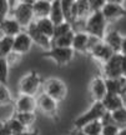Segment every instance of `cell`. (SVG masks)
<instances>
[{
  "label": "cell",
  "instance_id": "obj_1",
  "mask_svg": "<svg viewBox=\"0 0 126 135\" xmlns=\"http://www.w3.org/2000/svg\"><path fill=\"white\" fill-rule=\"evenodd\" d=\"M85 26H84V31L89 34L92 38H96L99 40H104L105 34L107 31V23L101 11H95L91 13L90 16L85 21Z\"/></svg>",
  "mask_w": 126,
  "mask_h": 135
},
{
  "label": "cell",
  "instance_id": "obj_2",
  "mask_svg": "<svg viewBox=\"0 0 126 135\" xmlns=\"http://www.w3.org/2000/svg\"><path fill=\"white\" fill-rule=\"evenodd\" d=\"M105 114H106V110H105L101 101H94L89 110L83 113L81 115H79L74 120V128H75V130H80L81 128L87 125L89 123L101 120Z\"/></svg>",
  "mask_w": 126,
  "mask_h": 135
},
{
  "label": "cell",
  "instance_id": "obj_3",
  "mask_svg": "<svg viewBox=\"0 0 126 135\" xmlns=\"http://www.w3.org/2000/svg\"><path fill=\"white\" fill-rule=\"evenodd\" d=\"M43 79L36 71L31 70L28 74L20 79L19 83V93L20 95H28V97H34L38 94L39 89L43 86Z\"/></svg>",
  "mask_w": 126,
  "mask_h": 135
},
{
  "label": "cell",
  "instance_id": "obj_4",
  "mask_svg": "<svg viewBox=\"0 0 126 135\" xmlns=\"http://www.w3.org/2000/svg\"><path fill=\"white\" fill-rule=\"evenodd\" d=\"M33 3H34V0L19 1L18 8L11 14V16L19 23V25L23 28V30H26L30 26V24H33L35 21L34 14H33Z\"/></svg>",
  "mask_w": 126,
  "mask_h": 135
},
{
  "label": "cell",
  "instance_id": "obj_5",
  "mask_svg": "<svg viewBox=\"0 0 126 135\" xmlns=\"http://www.w3.org/2000/svg\"><path fill=\"white\" fill-rule=\"evenodd\" d=\"M43 89L46 95L53 98L54 100H56L58 103L63 101L68 95L66 84L59 78H48L46 80H44Z\"/></svg>",
  "mask_w": 126,
  "mask_h": 135
},
{
  "label": "cell",
  "instance_id": "obj_6",
  "mask_svg": "<svg viewBox=\"0 0 126 135\" xmlns=\"http://www.w3.org/2000/svg\"><path fill=\"white\" fill-rule=\"evenodd\" d=\"M104 18L107 24L115 23L121 18L126 16V6L125 1L120 0H106V4L101 10Z\"/></svg>",
  "mask_w": 126,
  "mask_h": 135
},
{
  "label": "cell",
  "instance_id": "obj_7",
  "mask_svg": "<svg viewBox=\"0 0 126 135\" xmlns=\"http://www.w3.org/2000/svg\"><path fill=\"white\" fill-rule=\"evenodd\" d=\"M74 54L75 51L73 50V48H54L51 46L50 50L44 53L43 58L50 59L59 68H64L71 63V60L74 59Z\"/></svg>",
  "mask_w": 126,
  "mask_h": 135
},
{
  "label": "cell",
  "instance_id": "obj_8",
  "mask_svg": "<svg viewBox=\"0 0 126 135\" xmlns=\"http://www.w3.org/2000/svg\"><path fill=\"white\" fill-rule=\"evenodd\" d=\"M122 61H124V55L120 53L114 54L106 63L101 65L102 66V78L104 79H117L122 78Z\"/></svg>",
  "mask_w": 126,
  "mask_h": 135
},
{
  "label": "cell",
  "instance_id": "obj_9",
  "mask_svg": "<svg viewBox=\"0 0 126 135\" xmlns=\"http://www.w3.org/2000/svg\"><path fill=\"white\" fill-rule=\"evenodd\" d=\"M36 106L43 114L51 118L53 120H59V103L45 93L40 94L36 98Z\"/></svg>",
  "mask_w": 126,
  "mask_h": 135
},
{
  "label": "cell",
  "instance_id": "obj_10",
  "mask_svg": "<svg viewBox=\"0 0 126 135\" xmlns=\"http://www.w3.org/2000/svg\"><path fill=\"white\" fill-rule=\"evenodd\" d=\"M114 54H116V53H114V50H112L109 45H106L104 41H99V43L89 51L87 55L91 59H94L95 61H97V63H100L101 65H104Z\"/></svg>",
  "mask_w": 126,
  "mask_h": 135
},
{
  "label": "cell",
  "instance_id": "obj_11",
  "mask_svg": "<svg viewBox=\"0 0 126 135\" xmlns=\"http://www.w3.org/2000/svg\"><path fill=\"white\" fill-rule=\"evenodd\" d=\"M25 31H26L28 35L30 36L33 44H36L38 46H40V48L44 50V53L51 49V39H49L48 36H45L43 33H40L39 29H38L36 25H35V21L33 24H30V26L25 30Z\"/></svg>",
  "mask_w": 126,
  "mask_h": 135
},
{
  "label": "cell",
  "instance_id": "obj_12",
  "mask_svg": "<svg viewBox=\"0 0 126 135\" xmlns=\"http://www.w3.org/2000/svg\"><path fill=\"white\" fill-rule=\"evenodd\" d=\"M90 43H91V36L89 34H86L85 31H75L73 50L75 53L87 55L90 50Z\"/></svg>",
  "mask_w": 126,
  "mask_h": 135
},
{
  "label": "cell",
  "instance_id": "obj_13",
  "mask_svg": "<svg viewBox=\"0 0 126 135\" xmlns=\"http://www.w3.org/2000/svg\"><path fill=\"white\" fill-rule=\"evenodd\" d=\"M31 46H33V41H31L30 36L25 30L14 38V45H13V51L14 53L20 54V55L24 56L25 54H28L30 51Z\"/></svg>",
  "mask_w": 126,
  "mask_h": 135
},
{
  "label": "cell",
  "instance_id": "obj_14",
  "mask_svg": "<svg viewBox=\"0 0 126 135\" xmlns=\"http://www.w3.org/2000/svg\"><path fill=\"white\" fill-rule=\"evenodd\" d=\"M36 98L20 95L14 101V113H35L36 110Z\"/></svg>",
  "mask_w": 126,
  "mask_h": 135
},
{
  "label": "cell",
  "instance_id": "obj_15",
  "mask_svg": "<svg viewBox=\"0 0 126 135\" xmlns=\"http://www.w3.org/2000/svg\"><path fill=\"white\" fill-rule=\"evenodd\" d=\"M90 94L92 95L94 101H101L106 97V85H105V79L102 76H94L90 81Z\"/></svg>",
  "mask_w": 126,
  "mask_h": 135
},
{
  "label": "cell",
  "instance_id": "obj_16",
  "mask_svg": "<svg viewBox=\"0 0 126 135\" xmlns=\"http://www.w3.org/2000/svg\"><path fill=\"white\" fill-rule=\"evenodd\" d=\"M21 31H24L23 28L19 25V23L11 16L6 18L0 23V34L1 36H9V38H15L16 35H19Z\"/></svg>",
  "mask_w": 126,
  "mask_h": 135
},
{
  "label": "cell",
  "instance_id": "obj_17",
  "mask_svg": "<svg viewBox=\"0 0 126 135\" xmlns=\"http://www.w3.org/2000/svg\"><path fill=\"white\" fill-rule=\"evenodd\" d=\"M64 19L66 23L74 25L78 23V11H76V0H61Z\"/></svg>",
  "mask_w": 126,
  "mask_h": 135
},
{
  "label": "cell",
  "instance_id": "obj_18",
  "mask_svg": "<svg viewBox=\"0 0 126 135\" xmlns=\"http://www.w3.org/2000/svg\"><path fill=\"white\" fill-rule=\"evenodd\" d=\"M122 39L124 36L121 35V33L116 29H110L107 30L105 34V38H104V43L109 45L110 48L114 50V53H120V49H121V44H122Z\"/></svg>",
  "mask_w": 126,
  "mask_h": 135
},
{
  "label": "cell",
  "instance_id": "obj_19",
  "mask_svg": "<svg viewBox=\"0 0 126 135\" xmlns=\"http://www.w3.org/2000/svg\"><path fill=\"white\" fill-rule=\"evenodd\" d=\"M101 103L107 113H114V111L126 106L121 95H115V94H106V97L102 99Z\"/></svg>",
  "mask_w": 126,
  "mask_h": 135
},
{
  "label": "cell",
  "instance_id": "obj_20",
  "mask_svg": "<svg viewBox=\"0 0 126 135\" xmlns=\"http://www.w3.org/2000/svg\"><path fill=\"white\" fill-rule=\"evenodd\" d=\"M50 10H51V1H49V0H34V3H33L34 20L49 18Z\"/></svg>",
  "mask_w": 126,
  "mask_h": 135
},
{
  "label": "cell",
  "instance_id": "obj_21",
  "mask_svg": "<svg viewBox=\"0 0 126 135\" xmlns=\"http://www.w3.org/2000/svg\"><path fill=\"white\" fill-rule=\"evenodd\" d=\"M105 85H106L107 94H115V95H121L122 90L126 85V78H117V79H105Z\"/></svg>",
  "mask_w": 126,
  "mask_h": 135
},
{
  "label": "cell",
  "instance_id": "obj_22",
  "mask_svg": "<svg viewBox=\"0 0 126 135\" xmlns=\"http://www.w3.org/2000/svg\"><path fill=\"white\" fill-rule=\"evenodd\" d=\"M49 19L53 21V24L55 26L65 23L63 9H61V0H53L51 1V10H50Z\"/></svg>",
  "mask_w": 126,
  "mask_h": 135
},
{
  "label": "cell",
  "instance_id": "obj_23",
  "mask_svg": "<svg viewBox=\"0 0 126 135\" xmlns=\"http://www.w3.org/2000/svg\"><path fill=\"white\" fill-rule=\"evenodd\" d=\"M35 25H36V28L39 29L40 33H43L44 35H45V36H48L49 39H53L54 30H55V25L53 24V21L49 19V18L35 20Z\"/></svg>",
  "mask_w": 126,
  "mask_h": 135
},
{
  "label": "cell",
  "instance_id": "obj_24",
  "mask_svg": "<svg viewBox=\"0 0 126 135\" xmlns=\"http://www.w3.org/2000/svg\"><path fill=\"white\" fill-rule=\"evenodd\" d=\"M76 11H78V23L86 21V19L91 14L89 0H76Z\"/></svg>",
  "mask_w": 126,
  "mask_h": 135
},
{
  "label": "cell",
  "instance_id": "obj_25",
  "mask_svg": "<svg viewBox=\"0 0 126 135\" xmlns=\"http://www.w3.org/2000/svg\"><path fill=\"white\" fill-rule=\"evenodd\" d=\"M74 36H75V30L65 34L60 38L51 40V46H54V48H73Z\"/></svg>",
  "mask_w": 126,
  "mask_h": 135
},
{
  "label": "cell",
  "instance_id": "obj_26",
  "mask_svg": "<svg viewBox=\"0 0 126 135\" xmlns=\"http://www.w3.org/2000/svg\"><path fill=\"white\" fill-rule=\"evenodd\" d=\"M13 45H14V38L1 36L0 38V58H8L13 53Z\"/></svg>",
  "mask_w": 126,
  "mask_h": 135
},
{
  "label": "cell",
  "instance_id": "obj_27",
  "mask_svg": "<svg viewBox=\"0 0 126 135\" xmlns=\"http://www.w3.org/2000/svg\"><path fill=\"white\" fill-rule=\"evenodd\" d=\"M102 128H104V125H102L101 120H97V121L89 123L87 125L81 128L80 131H81L84 135H101Z\"/></svg>",
  "mask_w": 126,
  "mask_h": 135
},
{
  "label": "cell",
  "instance_id": "obj_28",
  "mask_svg": "<svg viewBox=\"0 0 126 135\" xmlns=\"http://www.w3.org/2000/svg\"><path fill=\"white\" fill-rule=\"evenodd\" d=\"M4 121H5V124H6V126H8V129L10 130V133H11V135H18L20 133H24L25 130H28L14 115L11 116L10 119L4 120Z\"/></svg>",
  "mask_w": 126,
  "mask_h": 135
},
{
  "label": "cell",
  "instance_id": "obj_29",
  "mask_svg": "<svg viewBox=\"0 0 126 135\" xmlns=\"http://www.w3.org/2000/svg\"><path fill=\"white\" fill-rule=\"evenodd\" d=\"M14 116L28 129L36 121L35 113H14Z\"/></svg>",
  "mask_w": 126,
  "mask_h": 135
},
{
  "label": "cell",
  "instance_id": "obj_30",
  "mask_svg": "<svg viewBox=\"0 0 126 135\" xmlns=\"http://www.w3.org/2000/svg\"><path fill=\"white\" fill-rule=\"evenodd\" d=\"M14 104V99L10 93L8 85H1L0 84V106H6Z\"/></svg>",
  "mask_w": 126,
  "mask_h": 135
},
{
  "label": "cell",
  "instance_id": "obj_31",
  "mask_svg": "<svg viewBox=\"0 0 126 135\" xmlns=\"http://www.w3.org/2000/svg\"><path fill=\"white\" fill-rule=\"evenodd\" d=\"M110 114H111L112 123L115 125L126 126V106H124V108H121V109H119L116 111H114V113H110Z\"/></svg>",
  "mask_w": 126,
  "mask_h": 135
},
{
  "label": "cell",
  "instance_id": "obj_32",
  "mask_svg": "<svg viewBox=\"0 0 126 135\" xmlns=\"http://www.w3.org/2000/svg\"><path fill=\"white\" fill-rule=\"evenodd\" d=\"M9 64L8 60L4 58H0V84L1 85H8V79H9Z\"/></svg>",
  "mask_w": 126,
  "mask_h": 135
},
{
  "label": "cell",
  "instance_id": "obj_33",
  "mask_svg": "<svg viewBox=\"0 0 126 135\" xmlns=\"http://www.w3.org/2000/svg\"><path fill=\"white\" fill-rule=\"evenodd\" d=\"M73 30H74V26L71 24L66 23V21L60 25H56V26H55V30H54V36L51 40H54V39H56V38H60V36H63V35L70 33V31H73Z\"/></svg>",
  "mask_w": 126,
  "mask_h": 135
},
{
  "label": "cell",
  "instance_id": "obj_34",
  "mask_svg": "<svg viewBox=\"0 0 126 135\" xmlns=\"http://www.w3.org/2000/svg\"><path fill=\"white\" fill-rule=\"evenodd\" d=\"M10 8H9V0H0V23L9 18Z\"/></svg>",
  "mask_w": 126,
  "mask_h": 135
},
{
  "label": "cell",
  "instance_id": "obj_35",
  "mask_svg": "<svg viewBox=\"0 0 126 135\" xmlns=\"http://www.w3.org/2000/svg\"><path fill=\"white\" fill-rule=\"evenodd\" d=\"M119 131H120V126L115 125V124H107L102 128L101 135H117Z\"/></svg>",
  "mask_w": 126,
  "mask_h": 135
},
{
  "label": "cell",
  "instance_id": "obj_36",
  "mask_svg": "<svg viewBox=\"0 0 126 135\" xmlns=\"http://www.w3.org/2000/svg\"><path fill=\"white\" fill-rule=\"evenodd\" d=\"M89 4H90V9L91 13L95 11H101L102 8L106 4V0H89Z\"/></svg>",
  "mask_w": 126,
  "mask_h": 135
},
{
  "label": "cell",
  "instance_id": "obj_37",
  "mask_svg": "<svg viewBox=\"0 0 126 135\" xmlns=\"http://www.w3.org/2000/svg\"><path fill=\"white\" fill-rule=\"evenodd\" d=\"M21 59H23V55L16 54V53H14V51H13V53H11L9 56L6 58V60H8L9 66H16V65H19V64H20Z\"/></svg>",
  "mask_w": 126,
  "mask_h": 135
},
{
  "label": "cell",
  "instance_id": "obj_38",
  "mask_svg": "<svg viewBox=\"0 0 126 135\" xmlns=\"http://www.w3.org/2000/svg\"><path fill=\"white\" fill-rule=\"evenodd\" d=\"M0 135H11L10 130L8 129V126L5 124V121L0 120Z\"/></svg>",
  "mask_w": 126,
  "mask_h": 135
},
{
  "label": "cell",
  "instance_id": "obj_39",
  "mask_svg": "<svg viewBox=\"0 0 126 135\" xmlns=\"http://www.w3.org/2000/svg\"><path fill=\"white\" fill-rule=\"evenodd\" d=\"M120 54L126 56V35L122 39V44H121V49H120Z\"/></svg>",
  "mask_w": 126,
  "mask_h": 135
},
{
  "label": "cell",
  "instance_id": "obj_40",
  "mask_svg": "<svg viewBox=\"0 0 126 135\" xmlns=\"http://www.w3.org/2000/svg\"><path fill=\"white\" fill-rule=\"evenodd\" d=\"M18 135H39V131L38 130H25L24 133H20Z\"/></svg>",
  "mask_w": 126,
  "mask_h": 135
},
{
  "label": "cell",
  "instance_id": "obj_41",
  "mask_svg": "<svg viewBox=\"0 0 126 135\" xmlns=\"http://www.w3.org/2000/svg\"><path fill=\"white\" fill-rule=\"evenodd\" d=\"M117 135H126V126L120 128V131H119V134H117Z\"/></svg>",
  "mask_w": 126,
  "mask_h": 135
},
{
  "label": "cell",
  "instance_id": "obj_42",
  "mask_svg": "<svg viewBox=\"0 0 126 135\" xmlns=\"http://www.w3.org/2000/svg\"><path fill=\"white\" fill-rule=\"evenodd\" d=\"M121 97H122V99H124V101H125V104H126V85H125V88H124V90H122Z\"/></svg>",
  "mask_w": 126,
  "mask_h": 135
}]
</instances>
